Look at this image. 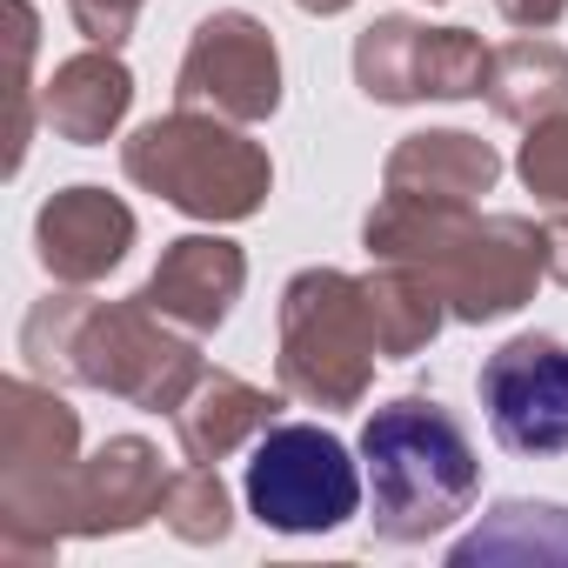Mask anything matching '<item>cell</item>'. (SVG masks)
<instances>
[{
	"mask_svg": "<svg viewBox=\"0 0 568 568\" xmlns=\"http://www.w3.org/2000/svg\"><path fill=\"white\" fill-rule=\"evenodd\" d=\"M375 261H408L448 295V322H501L548 274V227L528 214H475V201L388 194L362 227Z\"/></svg>",
	"mask_w": 568,
	"mask_h": 568,
	"instance_id": "obj_1",
	"label": "cell"
},
{
	"mask_svg": "<svg viewBox=\"0 0 568 568\" xmlns=\"http://www.w3.org/2000/svg\"><path fill=\"white\" fill-rule=\"evenodd\" d=\"M21 355L41 382H81L101 395H121L148 415H174L194 382L207 375L194 355V335L134 302H94V295H48L21 322Z\"/></svg>",
	"mask_w": 568,
	"mask_h": 568,
	"instance_id": "obj_2",
	"label": "cell"
},
{
	"mask_svg": "<svg viewBox=\"0 0 568 568\" xmlns=\"http://www.w3.org/2000/svg\"><path fill=\"white\" fill-rule=\"evenodd\" d=\"M362 475H368V521L395 548L455 528L481 495L475 442L435 395H395L362 422Z\"/></svg>",
	"mask_w": 568,
	"mask_h": 568,
	"instance_id": "obj_3",
	"label": "cell"
},
{
	"mask_svg": "<svg viewBox=\"0 0 568 568\" xmlns=\"http://www.w3.org/2000/svg\"><path fill=\"white\" fill-rule=\"evenodd\" d=\"M121 174L194 221H247L274 187V161L241 134V121L201 108L141 121L121 141Z\"/></svg>",
	"mask_w": 568,
	"mask_h": 568,
	"instance_id": "obj_4",
	"label": "cell"
},
{
	"mask_svg": "<svg viewBox=\"0 0 568 568\" xmlns=\"http://www.w3.org/2000/svg\"><path fill=\"white\" fill-rule=\"evenodd\" d=\"M81 462V415L34 375L0 388V555L54 561L61 555V495Z\"/></svg>",
	"mask_w": 568,
	"mask_h": 568,
	"instance_id": "obj_5",
	"label": "cell"
},
{
	"mask_svg": "<svg viewBox=\"0 0 568 568\" xmlns=\"http://www.w3.org/2000/svg\"><path fill=\"white\" fill-rule=\"evenodd\" d=\"M382 335L362 295V274L302 267L281 288V388L308 408H355L375 382Z\"/></svg>",
	"mask_w": 568,
	"mask_h": 568,
	"instance_id": "obj_6",
	"label": "cell"
},
{
	"mask_svg": "<svg viewBox=\"0 0 568 568\" xmlns=\"http://www.w3.org/2000/svg\"><path fill=\"white\" fill-rule=\"evenodd\" d=\"M247 515L274 535H328L342 521L362 515L368 475L348 455V442L322 422H274L254 448H247V475H241Z\"/></svg>",
	"mask_w": 568,
	"mask_h": 568,
	"instance_id": "obj_7",
	"label": "cell"
},
{
	"mask_svg": "<svg viewBox=\"0 0 568 568\" xmlns=\"http://www.w3.org/2000/svg\"><path fill=\"white\" fill-rule=\"evenodd\" d=\"M488 61H495V48H481L468 28H428L408 14H382L355 41V88L388 108L468 101L488 88Z\"/></svg>",
	"mask_w": 568,
	"mask_h": 568,
	"instance_id": "obj_8",
	"label": "cell"
},
{
	"mask_svg": "<svg viewBox=\"0 0 568 568\" xmlns=\"http://www.w3.org/2000/svg\"><path fill=\"white\" fill-rule=\"evenodd\" d=\"M174 108H201V114H221V121H241V128L267 121L281 108L274 34L254 14H241V8L207 14L187 34L181 74H174Z\"/></svg>",
	"mask_w": 568,
	"mask_h": 568,
	"instance_id": "obj_9",
	"label": "cell"
},
{
	"mask_svg": "<svg viewBox=\"0 0 568 568\" xmlns=\"http://www.w3.org/2000/svg\"><path fill=\"white\" fill-rule=\"evenodd\" d=\"M475 395L508 455H528V462L568 455V342H555V335L501 342L481 362Z\"/></svg>",
	"mask_w": 568,
	"mask_h": 568,
	"instance_id": "obj_10",
	"label": "cell"
},
{
	"mask_svg": "<svg viewBox=\"0 0 568 568\" xmlns=\"http://www.w3.org/2000/svg\"><path fill=\"white\" fill-rule=\"evenodd\" d=\"M161 495H168L161 448L141 435H114L88 462H74L61 495V535H128L161 515Z\"/></svg>",
	"mask_w": 568,
	"mask_h": 568,
	"instance_id": "obj_11",
	"label": "cell"
},
{
	"mask_svg": "<svg viewBox=\"0 0 568 568\" xmlns=\"http://www.w3.org/2000/svg\"><path fill=\"white\" fill-rule=\"evenodd\" d=\"M134 247V207L108 187H61L34 214V254L61 288H94Z\"/></svg>",
	"mask_w": 568,
	"mask_h": 568,
	"instance_id": "obj_12",
	"label": "cell"
},
{
	"mask_svg": "<svg viewBox=\"0 0 568 568\" xmlns=\"http://www.w3.org/2000/svg\"><path fill=\"white\" fill-rule=\"evenodd\" d=\"M241 288H247V254L227 234H181V241L161 247L141 302L154 315H168L174 328H187V335H214L234 315Z\"/></svg>",
	"mask_w": 568,
	"mask_h": 568,
	"instance_id": "obj_13",
	"label": "cell"
},
{
	"mask_svg": "<svg viewBox=\"0 0 568 568\" xmlns=\"http://www.w3.org/2000/svg\"><path fill=\"white\" fill-rule=\"evenodd\" d=\"M274 415H281V395H267V388H254V382H241L227 368H207L194 382V395L174 408V435H181L187 462L221 468L234 448H254L274 428Z\"/></svg>",
	"mask_w": 568,
	"mask_h": 568,
	"instance_id": "obj_14",
	"label": "cell"
},
{
	"mask_svg": "<svg viewBox=\"0 0 568 568\" xmlns=\"http://www.w3.org/2000/svg\"><path fill=\"white\" fill-rule=\"evenodd\" d=\"M128 101H134V74L114 48H88L74 61L54 68V81L41 88V121L74 141V148H101L121 121H128Z\"/></svg>",
	"mask_w": 568,
	"mask_h": 568,
	"instance_id": "obj_15",
	"label": "cell"
},
{
	"mask_svg": "<svg viewBox=\"0 0 568 568\" xmlns=\"http://www.w3.org/2000/svg\"><path fill=\"white\" fill-rule=\"evenodd\" d=\"M495 181H501V154L481 134H462V128L408 134L382 168L388 194H428V201H481Z\"/></svg>",
	"mask_w": 568,
	"mask_h": 568,
	"instance_id": "obj_16",
	"label": "cell"
},
{
	"mask_svg": "<svg viewBox=\"0 0 568 568\" xmlns=\"http://www.w3.org/2000/svg\"><path fill=\"white\" fill-rule=\"evenodd\" d=\"M362 295L382 335V362H415L448 322V295L408 261H382L375 274H362Z\"/></svg>",
	"mask_w": 568,
	"mask_h": 568,
	"instance_id": "obj_17",
	"label": "cell"
},
{
	"mask_svg": "<svg viewBox=\"0 0 568 568\" xmlns=\"http://www.w3.org/2000/svg\"><path fill=\"white\" fill-rule=\"evenodd\" d=\"M481 94L501 121H521V128L541 114H561L568 108V48L548 34H521V41L495 48Z\"/></svg>",
	"mask_w": 568,
	"mask_h": 568,
	"instance_id": "obj_18",
	"label": "cell"
},
{
	"mask_svg": "<svg viewBox=\"0 0 568 568\" xmlns=\"http://www.w3.org/2000/svg\"><path fill=\"white\" fill-rule=\"evenodd\" d=\"M448 561L455 568H475V561H568V508L561 501H501L448 548Z\"/></svg>",
	"mask_w": 568,
	"mask_h": 568,
	"instance_id": "obj_19",
	"label": "cell"
},
{
	"mask_svg": "<svg viewBox=\"0 0 568 568\" xmlns=\"http://www.w3.org/2000/svg\"><path fill=\"white\" fill-rule=\"evenodd\" d=\"M161 521H168V528H174L187 548H214V541H227V528H234V501H227V481H221V468H207V462H187L181 475H168Z\"/></svg>",
	"mask_w": 568,
	"mask_h": 568,
	"instance_id": "obj_20",
	"label": "cell"
},
{
	"mask_svg": "<svg viewBox=\"0 0 568 568\" xmlns=\"http://www.w3.org/2000/svg\"><path fill=\"white\" fill-rule=\"evenodd\" d=\"M515 168H521L528 194H535L548 214H568V108L528 121V141H521V161H515Z\"/></svg>",
	"mask_w": 568,
	"mask_h": 568,
	"instance_id": "obj_21",
	"label": "cell"
},
{
	"mask_svg": "<svg viewBox=\"0 0 568 568\" xmlns=\"http://www.w3.org/2000/svg\"><path fill=\"white\" fill-rule=\"evenodd\" d=\"M141 8H148V0H68L74 28H81V34H88L94 48H121V41L134 34Z\"/></svg>",
	"mask_w": 568,
	"mask_h": 568,
	"instance_id": "obj_22",
	"label": "cell"
},
{
	"mask_svg": "<svg viewBox=\"0 0 568 568\" xmlns=\"http://www.w3.org/2000/svg\"><path fill=\"white\" fill-rule=\"evenodd\" d=\"M495 8H501L508 28H521V34H548V28L568 14V0H495Z\"/></svg>",
	"mask_w": 568,
	"mask_h": 568,
	"instance_id": "obj_23",
	"label": "cell"
},
{
	"mask_svg": "<svg viewBox=\"0 0 568 568\" xmlns=\"http://www.w3.org/2000/svg\"><path fill=\"white\" fill-rule=\"evenodd\" d=\"M548 274L568 288V214H548Z\"/></svg>",
	"mask_w": 568,
	"mask_h": 568,
	"instance_id": "obj_24",
	"label": "cell"
},
{
	"mask_svg": "<svg viewBox=\"0 0 568 568\" xmlns=\"http://www.w3.org/2000/svg\"><path fill=\"white\" fill-rule=\"evenodd\" d=\"M295 8H302V14H348L355 0H295Z\"/></svg>",
	"mask_w": 568,
	"mask_h": 568,
	"instance_id": "obj_25",
	"label": "cell"
}]
</instances>
